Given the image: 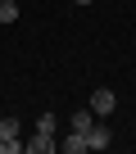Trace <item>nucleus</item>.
<instances>
[{"mask_svg": "<svg viewBox=\"0 0 136 154\" xmlns=\"http://www.w3.org/2000/svg\"><path fill=\"white\" fill-rule=\"evenodd\" d=\"M18 131H23V122H18V118H0V154H14V149H23Z\"/></svg>", "mask_w": 136, "mask_h": 154, "instance_id": "f257e3e1", "label": "nucleus"}, {"mask_svg": "<svg viewBox=\"0 0 136 154\" xmlns=\"http://www.w3.org/2000/svg\"><path fill=\"white\" fill-rule=\"evenodd\" d=\"M86 109H91L95 118H109V113L118 109V95H113L109 86H100V91H91V100H86Z\"/></svg>", "mask_w": 136, "mask_h": 154, "instance_id": "f03ea898", "label": "nucleus"}, {"mask_svg": "<svg viewBox=\"0 0 136 154\" xmlns=\"http://www.w3.org/2000/svg\"><path fill=\"white\" fill-rule=\"evenodd\" d=\"M109 140H113V136H109V122H104V118H95V122H91V131H86V149H109Z\"/></svg>", "mask_w": 136, "mask_h": 154, "instance_id": "7ed1b4c3", "label": "nucleus"}, {"mask_svg": "<svg viewBox=\"0 0 136 154\" xmlns=\"http://www.w3.org/2000/svg\"><path fill=\"white\" fill-rule=\"evenodd\" d=\"M23 149H27V154H50V149H59V140H54L50 131H36L32 140H23Z\"/></svg>", "mask_w": 136, "mask_h": 154, "instance_id": "20e7f679", "label": "nucleus"}, {"mask_svg": "<svg viewBox=\"0 0 136 154\" xmlns=\"http://www.w3.org/2000/svg\"><path fill=\"white\" fill-rule=\"evenodd\" d=\"M59 149L63 154H86V136L82 131H68V140H59Z\"/></svg>", "mask_w": 136, "mask_h": 154, "instance_id": "39448f33", "label": "nucleus"}, {"mask_svg": "<svg viewBox=\"0 0 136 154\" xmlns=\"http://www.w3.org/2000/svg\"><path fill=\"white\" fill-rule=\"evenodd\" d=\"M91 122H95V113H91V109H77V113H73V122H68V131H82V136H86V131H91Z\"/></svg>", "mask_w": 136, "mask_h": 154, "instance_id": "423d86ee", "label": "nucleus"}, {"mask_svg": "<svg viewBox=\"0 0 136 154\" xmlns=\"http://www.w3.org/2000/svg\"><path fill=\"white\" fill-rule=\"evenodd\" d=\"M18 18V0H0V23H14Z\"/></svg>", "mask_w": 136, "mask_h": 154, "instance_id": "0eeeda50", "label": "nucleus"}, {"mask_svg": "<svg viewBox=\"0 0 136 154\" xmlns=\"http://www.w3.org/2000/svg\"><path fill=\"white\" fill-rule=\"evenodd\" d=\"M54 127H59V118H54V113H50V109H45V113H41V118H36V131H50V136H54Z\"/></svg>", "mask_w": 136, "mask_h": 154, "instance_id": "6e6552de", "label": "nucleus"}, {"mask_svg": "<svg viewBox=\"0 0 136 154\" xmlns=\"http://www.w3.org/2000/svg\"><path fill=\"white\" fill-rule=\"evenodd\" d=\"M73 5H91V0H73Z\"/></svg>", "mask_w": 136, "mask_h": 154, "instance_id": "1a4fd4ad", "label": "nucleus"}]
</instances>
